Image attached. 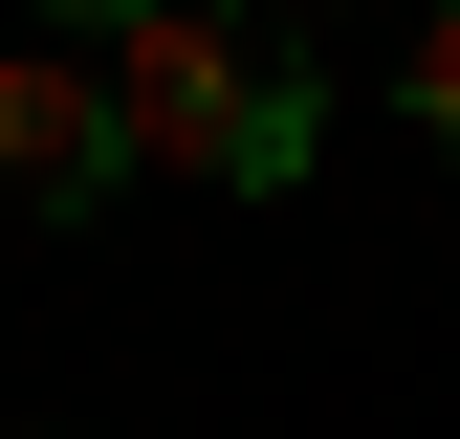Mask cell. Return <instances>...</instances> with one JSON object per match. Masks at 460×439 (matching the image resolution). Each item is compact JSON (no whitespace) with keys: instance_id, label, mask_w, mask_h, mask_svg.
<instances>
[{"instance_id":"obj_6","label":"cell","mask_w":460,"mask_h":439,"mask_svg":"<svg viewBox=\"0 0 460 439\" xmlns=\"http://www.w3.org/2000/svg\"><path fill=\"white\" fill-rule=\"evenodd\" d=\"M263 22H285V44H307V22H329V0H263Z\"/></svg>"},{"instance_id":"obj_5","label":"cell","mask_w":460,"mask_h":439,"mask_svg":"<svg viewBox=\"0 0 460 439\" xmlns=\"http://www.w3.org/2000/svg\"><path fill=\"white\" fill-rule=\"evenodd\" d=\"M22 22H44V44H110V22H132V0H22Z\"/></svg>"},{"instance_id":"obj_3","label":"cell","mask_w":460,"mask_h":439,"mask_svg":"<svg viewBox=\"0 0 460 439\" xmlns=\"http://www.w3.org/2000/svg\"><path fill=\"white\" fill-rule=\"evenodd\" d=\"M307 154H329V67H307L285 22H263V88H242V154H219V198H285Z\"/></svg>"},{"instance_id":"obj_2","label":"cell","mask_w":460,"mask_h":439,"mask_svg":"<svg viewBox=\"0 0 460 439\" xmlns=\"http://www.w3.org/2000/svg\"><path fill=\"white\" fill-rule=\"evenodd\" d=\"M110 198H132L110 44H0V220H110Z\"/></svg>"},{"instance_id":"obj_4","label":"cell","mask_w":460,"mask_h":439,"mask_svg":"<svg viewBox=\"0 0 460 439\" xmlns=\"http://www.w3.org/2000/svg\"><path fill=\"white\" fill-rule=\"evenodd\" d=\"M394 110L460 154V0H417V22H394Z\"/></svg>"},{"instance_id":"obj_1","label":"cell","mask_w":460,"mask_h":439,"mask_svg":"<svg viewBox=\"0 0 460 439\" xmlns=\"http://www.w3.org/2000/svg\"><path fill=\"white\" fill-rule=\"evenodd\" d=\"M242 88H263V22H219V0H132V22H110L132 176H219V154H242Z\"/></svg>"}]
</instances>
